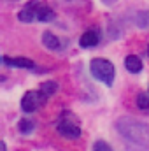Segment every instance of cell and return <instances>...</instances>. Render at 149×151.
Listing matches in <instances>:
<instances>
[{
	"label": "cell",
	"instance_id": "52a82bcc",
	"mask_svg": "<svg viewBox=\"0 0 149 151\" xmlns=\"http://www.w3.org/2000/svg\"><path fill=\"white\" fill-rule=\"evenodd\" d=\"M98 42H100V32L98 30H88L79 37L81 47H95Z\"/></svg>",
	"mask_w": 149,
	"mask_h": 151
},
{
	"label": "cell",
	"instance_id": "8fae6325",
	"mask_svg": "<svg viewBox=\"0 0 149 151\" xmlns=\"http://www.w3.org/2000/svg\"><path fill=\"white\" fill-rule=\"evenodd\" d=\"M40 90H42L47 97H51V95H54V93L58 91V83H54V81H46V83H42Z\"/></svg>",
	"mask_w": 149,
	"mask_h": 151
},
{
	"label": "cell",
	"instance_id": "2e32d148",
	"mask_svg": "<svg viewBox=\"0 0 149 151\" xmlns=\"http://www.w3.org/2000/svg\"><path fill=\"white\" fill-rule=\"evenodd\" d=\"M148 55H149V46H148Z\"/></svg>",
	"mask_w": 149,
	"mask_h": 151
},
{
	"label": "cell",
	"instance_id": "30bf717a",
	"mask_svg": "<svg viewBox=\"0 0 149 151\" xmlns=\"http://www.w3.org/2000/svg\"><path fill=\"white\" fill-rule=\"evenodd\" d=\"M18 128H19L21 134H30V132H34V128H35V121H34L32 118H23V119L19 121Z\"/></svg>",
	"mask_w": 149,
	"mask_h": 151
},
{
	"label": "cell",
	"instance_id": "5bb4252c",
	"mask_svg": "<svg viewBox=\"0 0 149 151\" xmlns=\"http://www.w3.org/2000/svg\"><path fill=\"white\" fill-rule=\"evenodd\" d=\"M0 148H2V151H7V146H5V142H0Z\"/></svg>",
	"mask_w": 149,
	"mask_h": 151
},
{
	"label": "cell",
	"instance_id": "ba28073f",
	"mask_svg": "<svg viewBox=\"0 0 149 151\" xmlns=\"http://www.w3.org/2000/svg\"><path fill=\"white\" fill-rule=\"evenodd\" d=\"M42 44L47 49H51V51H60L62 49V40L54 34H51V32H44L42 34Z\"/></svg>",
	"mask_w": 149,
	"mask_h": 151
},
{
	"label": "cell",
	"instance_id": "8992f818",
	"mask_svg": "<svg viewBox=\"0 0 149 151\" xmlns=\"http://www.w3.org/2000/svg\"><path fill=\"white\" fill-rule=\"evenodd\" d=\"M2 62L5 63V65H9V67H16V69H34L35 67V63L30 60V58H23V56H14V58H11V56H2Z\"/></svg>",
	"mask_w": 149,
	"mask_h": 151
},
{
	"label": "cell",
	"instance_id": "3957f363",
	"mask_svg": "<svg viewBox=\"0 0 149 151\" xmlns=\"http://www.w3.org/2000/svg\"><path fill=\"white\" fill-rule=\"evenodd\" d=\"M56 132L65 139L81 137V123L72 111H62L56 119Z\"/></svg>",
	"mask_w": 149,
	"mask_h": 151
},
{
	"label": "cell",
	"instance_id": "9c48e42d",
	"mask_svg": "<svg viewBox=\"0 0 149 151\" xmlns=\"http://www.w3.org/2000/svg\"><path fill=\"white\" fill-rule=\"evenodd\" d=\"M125 67H126V70L128 72H132V74H137V72H140L142 70V60L139 58V56H135V55H128L126 58H125Z\"/></svg>",
	"mask_w": 149,
	"mask_h": 151
},
{
	"label": "cell",
	"instance_id": "277c9868",
	"mask_svg": "<svg viewBox=\"0 0 149 151\" xmlns=\"http://www.w3.org/2000/svg\"><path fill=\"white\" fill-rule=\"evenodd\" d=\"M90 70H91V76L95 79L102 81L107 86H112L116 70H114V65H112L109 60H105V58H95V60H91Z\"/></svg>",
	"mask_w": 149,
	"mask_h": 151
},
{
	"label": "cell",
	"instance_id": "4fadbf2b",
	"mask_svg": "<svg viewBox=\"0 0 149 151\" xmlns=\"http://www.w3.org/2000/svg\"><path fill=\"white\" fill-rule=\"evenodd\" d=\"M93 151H112V148L105 142V141H97L93 144Z\"/></svg>",
	"mask_w": 149,
	"mask_h": 151
},
{
	"label": "cell",
	"instance_id": "6da1fadb",
	"mask_svg": "<svg viewBox=\"0 0 149 151\" xmlns=\"http://www.w3.org/2000/svg\"><path fill=\"white\" fill-rule=\"evenodd\" d=\"M116 130L130 144V151H148L149 150V125L133 118H119L116 121Z\"/></svg>",
	"mask_w": 149,
	"mask_h": 151
},
{
	"label": "cell",
	"instance_id": "7c38bea8",
	"mask_svg": "<svg viewBox=\"0 0 149 151\" xmlns=\"http://www.w3.org/2000/svg\"><path fill=\"white\" fill-rule=\"evenodd\" d=\"M137 107L142 111H149V95H146V93L137 95Z\"/></svg>",
	"mask_w": 149,
	"mask_h": 151
},
{
	"label": "cell",
	"instance_id": "9a60e30c",
	"mask_svg": "<svg viewBox=\"0 0 149 151\" xmlns=\"http://www.w3.org/2000/svg\"><path fill=\"white\" fill-rule=\"evenodd\" d=\"M65 2H74V0H65Z\"/></svg>",
	"mask_w": 149,
	"mask_h": 151
},
{
	"label": "cell",
	"instance_id": "5b68a950",
	"mask_svg": "<svg viewBox=\"0 0 149 151\" xmlns=\"http://www.w3.org/2000/svg\"><path fill=\"white\" fill-rule=\"evenodd\" d=\"M49 97L39 88V90H32V91H27L25 95H23V99H21V109L25 111V113H34V111H37L40 106H44L46 104V100H47Z\"/></svg>",
	"mask_w": 149,
	"mask_h": 151
},
{
	"label": "cell",
	"instance_id": "7a4b0ae2",
	"mask_svg": "<svg viewBox=\"0 0 149 151\" xmlns=\"http://www.w3.org/2000/svg\"><path fill=\"white\" fill-rule=\"evenodd\" d=\"M54 11L51 9L49 4L46 2H40V0H32L28 2L19 12H18V19L23 21V23H32V21H42V23H47V21H53L54 19Z\"/></svg>",
	"mask_w": 149,
	"mask_h": 151
}]
</instances>
